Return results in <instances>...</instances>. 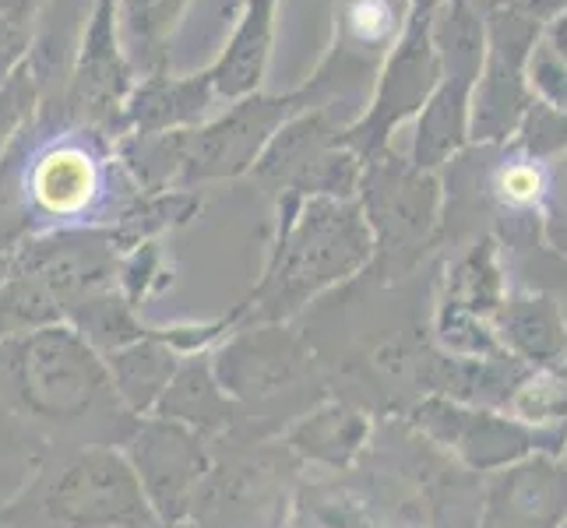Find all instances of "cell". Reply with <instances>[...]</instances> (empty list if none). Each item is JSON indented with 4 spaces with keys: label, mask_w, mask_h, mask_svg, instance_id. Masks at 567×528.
I'll use <instances>...</instances> for the list:
<instances>
[{
    "label": "cell",
    "mask_w": 567,
    "mask_h": 528,
    "mask_svg": "<svg viewBox=\"0 0 567 528\" xmlns=\"http://www.w3.org/2000/svg\"><path fill=\"white\" fill-rule=\"evenodd\" d=\"M138 198L113 138L39 113L0 155V258L43 232L113 229Z\"/></svg>",
    "instance_id": "obj_1"
},
{
    "label": "cell",
    "mask_w": 567,
    "mask_h": 528,
    "mask_svg": "<svg viewBox=\"0 0 567 528\" xmlns=\"http://www.w3.org/2000/svg\"><path fill=\"white\" fill-rule=\"evenodd\" d=\"M0 426L47 447H124L138 426L116 398L106 363L78 331L53 324L0 342Z\"/></svg>",
    "instance_id": "obj_2"
},
{
    "label": "cell",
    "mask_w": 567,
    "mask_h": 528,
    "mask_svg": "<svg viewBox=\"0 0 567 528\" xmlns=\"http://www.w3.org/2000/svg\"><path fill=\"white\" fill-rule=\"evenodd\" d=\"M374 258L370 229L353 201L279 194V229L268 265L237 303L240 324H289L324 289Z\"/></svg>",
    "instance_id": "obj_3"
},
{
    "label": "cell",
    "mask_w": 567,
    "mask_h": 528,
    "mask_svg": "<svg viewBox=\"0 0 567 528\" xmlns=\"http://www.w3.org/2000/svg\"><path fill=\"white\" fill-rule=\"evenodd\" d=\"M0 528H159L121 447L35 452L29 479L0 500Z\"/></svg>",
    "instance_id": "obj_4"
},
{
    "label": "cell",
    "mask_w": 567,
    "mask_h": 528,
    "mask_svg": "<svg viewBox=\"0 0 567 528\" xmlns=\"http://www.w3.org/2000/svg\"><path fill=\"white\" fill-rule=\"evenodd\" d=\"M124 458L134 468L148 511L159 528H187L198 515V500L212 476V447L202 434L169 423L159 416H145L124 441Z\"/></svg>",
    "instance_id": "obj_5"
},
{
    "label": "cell",
    "mask_w": 567,
    "mask_h": 528,
    "mask_svg": "<svg viewBox=\"0 0 567 528\" xmlns=\"http://www.w3.org/2000/svg\"><path fill=\"white\" fill-rule=\"evenodd\" d=\"M212 374L240 413L279 402L315 374V352L289 324H240L208 352Z\"/></svg>",
    "instance_id": "obj_6"
},
{
    "label": "cell",
    "mask_w": 567,
    "mask_h": 528,
    "mask_svg": "<svg viewBox=\"0 0 567 528\" xmlns=\"http://www.w3.org/2000/svg\"><path fill=\"white\" fill-rule=\"evenodd\" d=\"M363 215L374 244V268L384 279H399L423 253L434 226V184L423 173L391 163H370L360 173Z\"/></svg>",
    "instance_id": "obj_7"
},
{
    "label": "cell",
    "mask_w": 567,
    "mask_h": 528,
    "mask_svg": "<svg viewBox=\"0 0 567 528\" xmlns=\"http://www.w3.org/2000/svg\"><path fill=\"white\" fill-rule=\"evenodd\" d=\"M152 416L181 423L194 429V434H202L205 441H223L229 434H237L244 423L240 405L226 395L219 381H215L208 352L181 360L177 374L166 384L159 405L152 408Z\"/></svg>",
    "instance_id": "obj_8"
},
{
    "label": "cell",
    "mask_w": 567,
    "mask_h": 528,
    "mask_svg": "<svg viewBox=\"0 0 567 528\" xmlns=\"http://www.w3.org/2000/svg\"><path fill=\"white\" fill-rule=\"evenodd\" d=\"M413 423L434 441L455 447L458 455H465L480 468L507 462L529 444V437L515 423H504L491 413H468V408L444 398H423L413 408Z\"/></svg>",
    "instance_id": "obj_9"
},
{
    "label": "cell",
    "mask_w": 567,
    "mask_h": 528,
    "mask_svg": "<svg viewBox=\"0 0 567 528\" xmlns=\"http://www.w3.org/2000/svg\"><path fill=\"white\" fill-rule=\"evenodd\" d=\"M212 100L215 92L205 74L194 77H169L166 71L148 74L127 95L124 106L127 134H166V131L198 127Z\"/></svg>",
    "instance_id": "obj_10"
},
{
    "label": "cell",
    "mask_w": 567,
    "mask_h": 528,
    "mask_svg": "<svg viewBox=\"0 0 567 528\" xmlns=\"http://www.w3.org/2000/svg\"><path fill=\"white\" fill-rule=\"evenodd\" d=\"M276 4L279 0H247L240 25L233 32L226 53L205 71L215 100L233 103L258 92L271 53V35H276Z\"/></svg>",
    "instance_id": "obj_11"
},
{
    "label": "cell",
    "mask_w": 567,
    "mask_h": 528,
    "mask_svg": "<svg viewBox=\"0 0 567 528\" xmlns=\"http://www.w3.org/2000/svg\"><path fill=\"white\" fill-rule=\"evenodd\" d=\"M367 434H370V420L360 413V408L346 405V402H324L315 408V413H303L297 423H292L279 444L300 462L346 468L360 455V447L367 444Z\"/></svg>",
    "instance_id": "obj_12"
},
{
    "label": "cell",
    "mask_w": 567,
    "mask_h": 528,
    "mask_svg": "<svg viewBox=\"0 0 567 528\" xmlns=\"http://www.w3.org/2000/svg\"><path fill=\"white\" fill-rule=\"evenodd\" d=\"M181 360L184 356H177L163 339L152 335V328H148V339H138L103 356L116 398H121V405L134 420L152 416V408L159 405L166 384L177 374Z\"/></svg>",
    "instance_id": "obj_13"
},
{
    "label": "cell",
    "mask_w": 567,
    "mask_h": 528,
    "mask_svg": "<svg viewBox=\"0 0 567 528\" xmlns=\"http://www.w3.org/2000/svg\"><path fill=\"white\" fill-rule=\"evenodd\" d=\"M64 324L71 331H78L100 356H110V352L124 349L138 339H148V324H142L138 310H134L121 289H103V292H92L82 303H74Z\"/></svg>",
    "instance_id": "obj_14"
},
{
    "label": "cell",
    "mask_w": 567,
    "mask_h": 528,
    "mask_svg": "<svg viewBox=\"0 0 567 528\" xmlns=\"http://www.w3.org/2000/svg\"><path fill=\"white\" fill-rule=\"evenodd\" d=\"M187 0H121V29L124 53L131 68L163 74L166 68V39L177 25Z\"/></svg>",
    "instance_id": "obj_15"
},
{
    "label": "cell",
    "mask_w": 567,
    "mask_h": 528,
    "mask_svg": "<svg viewBox=\"0 0 567 528\" xmlns=\"http://www.w3.org/2000/svg\"><path fill=\"white\" fill-rule=\"evenodd\" d=\"M64 324V310L35 279L11 271L0 279V342Z\"/></svg>",
    "instance_id": "obj_16"
},
{
    "label": "cell",
    "mask_w": 567,
    "mask_h": 528,
    "mask_svg": "<svg viewBox=\"0 0 567 528\" xmlns=\"http://www.w3.org/2000/svg\"><path fill=\"white\" fill-rule=\"evenodd\" d=\"M491 190L501 208L507 211H533L546 201V190H550V173H546L536 159H525V155H512L497 166L491 176Z\"/></svg>",
    "instance_id": "obj_17"
},
{
    "label": "cell",
    "mask_w": 567,
    "mask_h": 528,
    "mask_svg": "<svg viewBox=\"0 0 567 528\" xmlns=\"http://www.w3.org/2000/svg\"><path fill=\"white\" fill-rule=\"evenodd\" d=\"M35 106H39V82L32 74V64L22 61L0 82V155L35 121Z\"/></svg>",
    "instance_id": "obj_18"
},
{
    "label": "cell",
    "mask_w": 567,
    "mask_h": 528,
    "mask_svg": "<svg viewBox=\"0 0 567 528\" xmlns=\"http://www.w3.org/2000/svg\"><path fill=\"white\" fill-rule=\"evenodd\" d=\"M169 282V268L163 261L159 244H142L127 253H121V268H116V289L124 292V300L138 310L148 297H155Z\"/></svg>",
    "instance_id": "obj_19"
},
{
    "label": "cell",
    "mask_w": 567,
    "mask_h": 528,
    "mask_svg": "<svg viewBox=\"0 0 567 528\" xmlns=\"http://www.w3.org/2000/svg\"><path fill=\"white\" fill-rule=\"evenodd\" d=\"M567 384H560V377L554 374H543L539 381L533 384H525L522 387V395H518V408L529 420H560L564 416V408H567Z\"/></svg>",
    "instance_id": "obj_20"
},
{
    "label": "cell",
    "mask_w": 567,
    "mask_h": 528,
    "mask_svg": "<svg viewBox=\"0 0 567 528\" xmlns=\"http://www.w3.org/2000/svg\"><path fill=\"white\" fill-rule=\"evenodd\" d=\"M8 276V258H0V279Z\"/></svg>",
    "instance_id": "obj_21"
}]
</instances>
